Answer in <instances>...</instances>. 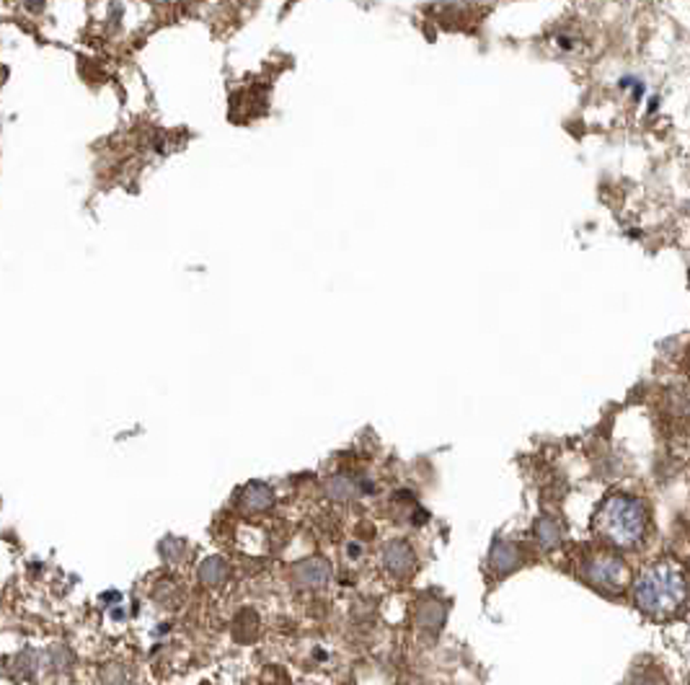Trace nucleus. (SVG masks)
<instances>
[{"label":"nucleus","mask_w":690,"mask_h":685,"mask_svg":"<svg viewBox=\"0 0 690 685\" xmlns=\"http://www.w3.org/2000/svg\"><path fill=\"white\" fill-rule=\"evenodd\" d=\"M633 600L654 621L680 616L690 605V577L683 564L659 559L641 569L633 582Z\"/></svg>","instance_id":"f257e3e1"},{"label":"nucleus","mask_w":690,"mask_h":685,"mask_svg":"<svg viewBox=\"0 0 690 685\" xmlns=\"http://www.w3.org/2000/svg\"><path fill=\"white\" fill-rule=\"evenodd\" d=\"M592 528H595L597 538L606 540L607 546L636 548V546H641V540L647 536L649 515L639 499H631L626 494H613L597 507Z\"/></svg>","instance_id":"f03ea898"},{"label":"nucleus","mask_w":690,"mask_h":685,"mask_svg":"<svg viewBox=\"0 0 690 685\" xmlns=\"http://www.w3.org/2000/svg\"><path fill=\"white\" fill-rule=\"evenodd\" d=\"M585 580L603 592L618 595L631 582V569L613 551H592L585 559Z\"/></svg>","instance_id":"7ed1b4c3"},{"label":"nucleus","mask_w":690,"mask_h":685,"mask_svg":"<svg viewBox=\"0 0 690 685\" xmlns=\"http://www.w3.org/2000/svg\"><path fill=\"white\" fill-rule=\"evenodd\" d=\"M383 566H385L388 574L403 580L417 569V556H414V551L406 540H391L383 548Z\"/></svg>","instance_id":"20e7f679"},{"label":"nucleus","mask_w":690,"mask_h":685,"mask_svg":"<svg viewBox=\"0 0 690 685\" xmlns=\"http://www.w3.org/2000/svg\"><path fill=\"white\" fill-rule=\"evenodd\" d=\"M235 502H238V507H241L243 512H249V515H261V512H267L274 504V489L270 484L252 481V484H246V486L238 492Z\"/></svg>","instance_id":"39448f33"},{"label":"nucleus","mask_w":690,"mask_h":685,"mask_svg":"<svg viewBox=\"0 0 690 685\" xmlns=\"http://www.w3.org/2000/svg\"><path fill=\"white\" fill-rule=\"evenodd\" d=\"M332 580V566L326 559L300 561L293 569V582L303 590H318Z\"/></svg>","instance_id":"423d86ee"},{"label":"nucleus","mask_w":690,"mask_h":685,"mask_svg":"<svg viewBox=\"0 0 690 685\" xmlns=\"http://www.w3.org/2000/svg\"><path fill=\"white\" fill-rule=\"evenodd\" d=\"M197 577H199V582H202L205 587H223L226 580H228V564H226V559H220V556H209V559H205L199 564Z\"/></svg>","instance_id":"0eeeda50"},{"label":"nucleus","mask_w":690,"mask_h":685,"mask_svg":"<svg viewBox=\"0 0 690 685\" xmlns=\"http://www.w3.org/2000/svg\"><path fill=\"white\" fill-rule=\"evenodd\" d=\"M489 564L497 572H509V569H515L520 564V551L512 543H500V546H494Z\"/></svg>","instance_id":"6e6552de"},{"label":"nucleus","mask_w":690,"mask_h":685,"mask_svg":"<svg viewBox=\"0 0 690 685\" xmlns=\"http://www.w3.org/2000/svg\"><path fill=\"white\" fill-rule=\"evenodd\" d=\"M326 494L334 502H349L357 494V484L349 476L339 474V476H332L326 481Z\"/></svg>","instance_id":"1a4fd4ad"},{"label":"nucleus","mask_w":690,"mask_h":685,"mask_svg":"<svg viewBox=\"0 0 690 685\" xmlns=\"http://www.w3.org/2000/svg\"><path fill=\"white\" fill-rule=\"evenodd\" d=\"M535 536H538V543L545 546V548H553L562 543V528L556 520H541L538 528H535Z\"/></svg>","instance_id":"9d476101"},{"label":"nucleus","mask_w":690,"mask_h":685,"mask_svg":"<svg viewBox=\"0 0 690 685\" xmlns=\"http://www.w3.org/2000/svg\"><path fill=\"white\" fill-rule=\"evenodd\" d=\"M161 554H164V559L171 561V564H176V561L181 559L184 554H187V546L181 543V540H173L168 538L164 540V546H161Z\"/></svg>","instance_id":"9b49d317"},{"label":"nucleus","mask_w":690,"mask_h":685,"mask_svg":"<svg viewBox=\"0 0 690 685\" xmlns=\"http://www.w3.org/2000/svg\"><path fill=\"white\" fill-rule=\"evenodd\" d=\"M628 685H665V681H662L657 672L644 670V672H636V675H633V681H631Z\"/></svg>","instance_id":"f8f14e48"}]
</instances>
